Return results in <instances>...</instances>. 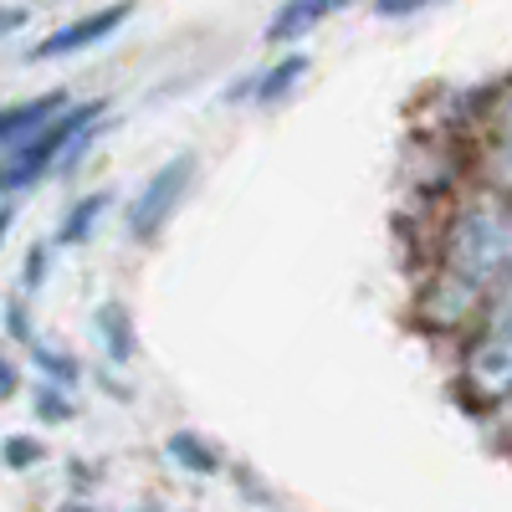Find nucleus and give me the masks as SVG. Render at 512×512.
I'll return each instance as SVG.
<instances>
[{
    "label": "nucleus",
    "instance_id": "obj_1",
    "mask_svg": "<svg viewBox=\"0 0 512 512\" xmlns=\"http://www.w3.org/2000/svg\"><path fill=\"white\" fill-rule=\"evenodd\" d=\"M507 262H512V226H507L502 195H472L446 226L441 277L487 297L507 277Z\"/></svg>",
    "mask_w": 512,
    "mask_h": 512
},
{
    "label": "nucleus",
    "instance_id": "obj_2",
    "mask_svg": "<svg viewBox=\"0 0 512 512\" xmlns=\"http://www.w3.org/2000/svg\"><path fill=\"white\" fill-rule=\"evenodd\" d=\"M103 118V103L93 98V103H77V108H62L47 128H36V134L21 144V149H11V159H6V169H0V195H16V190H26V185H36L47 169L57 164V154L82 134V128H93Z\"/></svg>",
    "mask_w": 512,
    "mask_h": 512
},
{
    "label": "nucleus",
    "instance_id": "obj_3",
    "mask_svg": "<svg viewBox=\"0 0 512 512\" xmlns=\"http://www.w3.org/2000/svg\"><path fill=\"white\" fill-rule=\"evenodd\" d=\"M195 169H200L195 154L164 159L154 175L144 180V190L134 195V205H128V236H134V241H154L169 226V216L180 210V200H185V190L195 180Z\"/></svg>",
    "mask_w": 512,
    "mask_h": 512
},
{
    "label": "nucleus",
    "instance_id": "obj_4",
    "mask_svg": "<svg viewBox=\"0 0 512 512\" xmlns=\"http://www.w3.org/2000/svg\"><path fill=\"white\" fill-rule=\"evenodd\" d=\"M482 313H487L482 333L472 338V349H466V374H472L477 390L502 395L507 379H512V344H507V303H502V292L492 297Z\"/></svg>",
    "mask_w": 512,
    "mask_h": 512
},
{
    "label": "nucleus",
    "instance_id": "obj_5",
    "mask_svg": "<svg viewBox=\"0 0 512 512\" xmlns=\"http://www.w3.org/2000/svg\"><path fill=\"white\" fill-rule=\"evenodd\" d=\"M128 16H134V0H118V6L93 11V16H72L67 26H57V31H47L36 41L31 62H57V57H72V52H88V47H98V41H108Z\"/></svg>",
    "mask_w": 512,
    "mask_h": 512
},
{
    "label": "nucleus",
    "instance_id": "obj_6",
    "mask_svg": "<svg viewBox=\"0 0 512 512\" xmlns=\"http://www.w3.org/2000/svg\"><path fill=\"white\" fill-rule=\"evenodd\" d=\"M482 292H472V287H461V282H451V277H441L431 292H425V303H420V318L431 323V328H441V333H451V328H461V323H472V318H482Z\"/></svg>",
    "mask_w": 512,
    "mask_h": 512
},
{
    "label": "nucleus",
    "instance_id": "obj_7",
    "mask_svg": "<svg viewBox=\"0 0 512 512\" xmlns=\"http://www.w3.org/2000/svg\"><path fill=\"white\" fill-rule=\"evenodd\" d=\"M349 6H354V0H282V11L267 21V41H272V47H282V41H297V36L318 31L328 16L349 11Z\"/></svg>",
    "mask_w": 512,
    "mask_h": 512
},
{
    "label": "nucleus",
    "instance_id": "obj_8",
    "mask_svg": "<svg viewBox=\"0 0 512 512\" xmlns=\"http://www.w3.org/2000/svg\"><path fill=\"white\" fill-rule=\"evenodd\" d=\"M67 108V93H47V98H31V103H11L0 108V149H21L36 128H47L57 113Z\"/></svg>",
    "mask_w": 512,
    "mask_h": 512
},
{
    "label": "nucleus",
    "instance_id": "obj_9",
    "mask_svg": "<svg viewBox=\"0 0 512 512\" xmlns=\"http://www.w3.org/2000/svg\"><path fill=\"white\" fill-rule=\"evenodd\" d=\"M93 328H98V344H103V354L113 359V364H128L134 359V318H128V308L123 303H103L98 313H93Z\"/></svg>",
    "mask_w": 512,
    "mask_h": 512
},
{
    "label": "nucleus",
    "instance_id": "obj_10",
    "mask_svg": "<svg viewBox=\"0 0 512 512\" xmlns=\"http://www.w3.org/2000/svg\"><path fill=\"white\" fill-rule=\"evenodd\" d=\"M113 205V195L108 190H93V195H82L72 210H67V221L57 226V241H67V246H77V241H88L93 231H98V216Z\"/></svg>",
    "mask_w": 512,
    "mask_h": 512
},
{
    "label": "nucleus",
    "instance_id": "obj_11",
    "mask_svg": "<svg viewBox=\"0 0 512 512\" xmlns=\"http://www.w3.org/2000/svg\"><path fill=\"white\" fill-rule=\"evenodd\" d=\"M303 77H308V57L303 52H287L277 67H267L262 77H256V98H262V103H282Z\"/></svg>",
    "mask_w": 512,
    "mask_h": 512
},
{
    "label": "nucleus",
    "instance_id": "obj_12",
    "mask_svg": "<svg viewBox=\"0 0 512 512\" xmlns=\"http://www.w3.org/2000/svg\"><path fill=\"white\" fill-rule=\"evenodd\" d=\"M164 451H169V461H180L185 472H195V477H216L221 472V456L210 451V441H200L195 431H175Z\"/></svg>",
    "mask_w": 512,
    "mask_h": 512
},
{
    "label": "nucleus",
    "instance_id": "obj_13",
    "mask_svg": "<svg viewBox=\"0 0 512 512\" xmlns=\"http://www.w3.org/2000/svg\"><path fill=\"white\" fill-rule=\"evenodd\" d=\"M26 349H31V364H36L41 374H47V379H41V384H57V390H72V379L82 374L72 354H57L52 344H41V338H31Z\"/></svg>",
    "mask_w": 512,
    "mask_h": 512
},
{
    "label": "nucleus",
    "instance_id": "obj_14",
    "mask_svg": "<svg viewBox=\"0 0 512 512\" xmlns=\"http://www.w3.org/2000/svg\"><path fill=\"white\" fill-rule=\"evenodd\" d=\"M0 456H6V466L26 472V466H36V461H41V441H31V436H11L6 446H0Z\"/></svg>",
    "mask_w": 512,
    "mask_h": 512
},
{
    "label": "nucleus",
    "instance_id": "obj_15",
    "mask_svg": "<svg viewBox=\"0 0 512 512\" xmlns=\"http://www.w3.org/2000/svg\"><path fill=\"white\" fill-rule=\"evenodd\" d=\"M36 415L41 420H67L72 415V400L57 395V384H36Z\"/></svg>",
    "mask_w": 512,
    "mask_h": 512
},
{
    "label": "nucleus",
    "instance_id": "obj_16",
    "mask_svg": "<svg viewBox=\"0 0 512 512\" xmlns=\"http://www.w3.org/2000/svg\"><path fill=\"white\" fill-rule=\"evenodd\" d=\"M431 6H441V0H374V16L400 21V16H420V11H431Z\"/></svg>",
    "mask_w": 512,
    "mask_h": 512
},
{
    "label": "nucleus",
    "instance_id": "obj_17",
    "mask_svg": "<svg viewBox=\"0 0 512 512\" xmlns=\"http://www.w3.org/2000/svg\"><path fill=\"white\" fill-rule=\"evenodd\" d=\"M41 277H47V251H41V246H31V256H26V272H21V282H26V287H41Z\"/></svg>",
    "mask_w": 512,
    "mask_h": 512
},
{
    "label": "nucleus",
    "instance_id": "obj_18",
    "mask_svg": "<svg viewBox=\"0 0 512 512\" xmlns=\"http://www.w3.org/2000/svg\"><path fill=\"white\" fill-rule=\"evenodd\" d=\"M6 328L21 338V344H31V338H36V333H31V323H26V313H21V303H11V308H6Z\"/></svg>",
    "mask_w": 512,
    "mask_h": 512
},
{
    "label": "nucleus",
    "instance_id": "obj_19",
    "mask_svg": "<svg viewBox=\"0 0 512 512\" xmlns=\"http://www.w3.org/2000/svg\"><path fill=\"white\" fill-rule=\"evenodd\" d=\"M31 16L21 11V6H0V36H11V31H21Z\"/></svg>",
    "mask_w": 512,
    "mask_h": 512
},
{
    "label": "nucleus",
    "instance_id": "obj_20",
    "mask_svg": "<svg viewBox=\"0 0 512 512\" xmlns=\"http://www.w3.org/2000/svg\"><path fill=\"white\" fill-rule=\"evenodd\" d=\"M16 384H21V379H16V364L0 354V400H11V395H16Z\"/></svg>",
    "mask_w": 512,
    "mask_h": 512
},
{
    "label": "nucleus",
    "instance_id": "obj_21",
    "mask_svg": "<svg viewBox=\"0 0 512 512\" xmlns=\"http://www.w3.org/2000/svg\"><path fill=\"white\" fill-rule=\"evenodd\" d=\"M6 231H11V205L0 210V241H6Z\"/></svg>",
    "mask_w": 512,
    "mask_h": 512
},
{
    "label": "nucleus",
    "instance_id": "obj_22",
    "mask_svg": "<svg viewBox=\"0 0 512 512\" xmlns=\"http://www.w3.org/2000/svg\"><path fill=\"white\" fill-rule=\"evenodd\" d=\"M67 512H88V507H67Z\"/></svg>",
    "mask_w": 512,
    "mask_h": 512
}]
</instances>
